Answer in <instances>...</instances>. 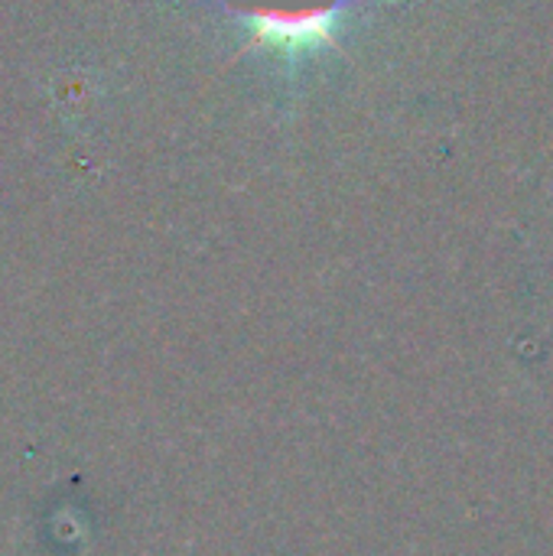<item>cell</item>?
<instances>
[{
  "label": "cell",
  "mask_w": 553,
  "mask_h": 556,
  "mask_svg": "<svg viewBox=\"0 0 553 556\" xmlns=\"http://www.w3.org/2000/svg\"><path fill=\"white\" fill-rule=\"evenodd\" d=\"M251 23V46L303 55L336 46V20L345 0H228Z\"/></svg>",
  "instance_id": "obj_1"
}]
</instances>
